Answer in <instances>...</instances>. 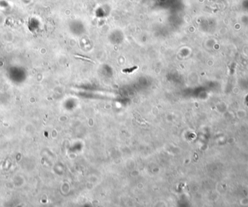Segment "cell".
Returning a JSON list of instances; mask_svg holds the SVG:
<instances>
[{
	"instance_id": "cell-1",
	"label": "cell",
	"mask_w": 248,
	"mask_h": 207,
	"mask_svg": "<svg viewBox=\"0 0 248 207\" xmlns=\"http://www.w3.org/2000/svg\"><path fill=\"white\" fill-rule=\"evenodd\" d=\"M134 116H137V117H135V118L138 120V122H139V123H141H141H143V124H147V122H146L145 121V120H144L142 119V118H141V117H140L138 114H137V113L135 114V113H134Z\"/></svg>"
}]
</instances>
